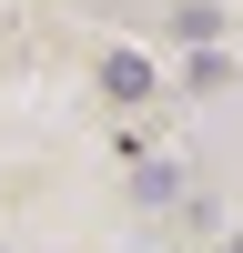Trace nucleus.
Returning <instances> with one entry per match:
<instances>
[{
    "instance_id": "nucleus-1",
    "label": "nucleus",
    "mask_w": 243,
    "mask_h": 253,
    "mask_svg": "<svg viewBox=\"0 0 243 253\" xmlns=\"http://www.w3.org/2000/svg\"><path fill=\"white\" fill-rule=\"evenodd\" d=\"M101 91H112V101H142V91H152V61H142V51H112V61H101Z\"/></svg>"
}]
</instances>
